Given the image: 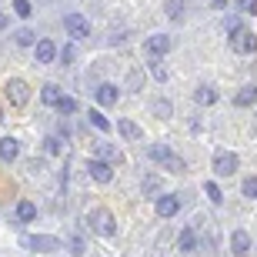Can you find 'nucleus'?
I'll return each mask as SVG.
<instances>
[{
	"label": "nucleus",
	"instance_id": "20e7f679",
	"mask_svg": "<svg viewBox=\"0 0 257 257\" xmlns=\"http://www.w3.org/2000/svg\"><path fill=\"white\" fill-rule=\"evenodd\" d=\"M4 94H7V100L14 107H24L30 100V87L24 84V80H20V77H10L7 80V87H4Z\"/></svg>",
	"mask_w": 257,
	"mask_h": 257
},
{
	"label": "nucleus",
	"instance_id": "7c9ffc66",
	"mask_svg": "<svg viewBox=\"0 0 257 257\" xmlns=\"http://www.w3.org/2000/svg\"><path fill=\"white\" fill-rule=\"evenodd\" d=\"M240 191H244V197H257V177H247L240 184Z\"/></svg>",
	"mask_w": 257,
	"mask_h": 257
},
{
	"label": "nucleus",
	"instance_id": "e433bc0d",
	"mask_svg": "<svg viewBox=\"0 0 257 257\" xmlns=\"http://www.w3.org/2000/svg\"><path fill=\"white\" fill-rule=\"evenodd\" d=\"M7 27V14H0V30Z\"/></svg>",
	"mask_w": 257,
	"mask_h": 257
},
{
	"label": "nucleus",
	"instance_id": "b1692460",
	"mask_svg": "<svg viewBox=\"0 0 257 257\" xmlns=\"http://www.w3.org/2000/svg\"><path fill=\"white\" fill-rule=\"evenodd\" d=\"M204 194L210 197V204H224V191H220V187H217L214 181H207V184H204Z\"/></svg>",
	"mask_w": 257,
	"mask_h": 257
},
{
	"label": "nucleus",
	"instance_id": "9b49d317",
	"mask_svg": "<svg viewBox=\"0 0 257 257\" xmlns=\"http://www.w3.org/2000/svg\"><path fill=\"white\" fill-rule=\"evenodd\" d=\"M87 171H90V177H94L97 184H110V181H114V167L104 164V161H90V164H87Z\"/></svg>",
	"mask_w": 257,
	"mask_h": 257
},
{
	"label": "nucleus",
	"instance_id": "a211bd4d",
	"mask_svg": "<svg viewBox=\"0 0 257 257\" xmlns=\"http://www.w3.org/2000/svg\"><path fill=\"white\" fill-rule=\"evenodd\" d=\"M177 247H181L184 254H191V250L197 247V230H194V227H184L181 230V240H177Z\"/></svg>",
	"mask_w": 257,
	"mask_h": 257
},
{
	"label": "nucleus",
	"instance_id": "2f4dec72",
	"mask_svg": "<svg viewBox=\"0 0 257 257\" xmlns=\"http://www.w3.org/2000/svg\"><path fill=\"white\" fill-rule=\"evenodd\" d=\"M240 14H257V0H237Z\"/></svg>",
	"mask_w": 257,
	"mask_h": 257
},
{
	"label": "nucleus",
	"instance_id": "4468645a",
	"mask_svg": "<svg viewBox=\"0 0 257 257\" xmlns=\"http://www.w3.org/2000/svg\"><path fill=\"white\" fill-rule=\"evenodd\" d=\"M34 54H37V64H54V57H57V47H54V40H37Z\"/></svg>",
	"mask_w": 257,
	"mask_h": 257
},
{
	"label": "nucleus",
	"instance_id": "2eb2a0df",
	"mask_svg": "<svg viewBox=\"0 0 257 257\" xmlns=\"http://www.w3.org/2000/svg\"><path fill=\"white\" fill-rule=\"evenodd\" d=\"M117 131H120V137H124V141H141V137H144V131L134 124V120H127V117H120V120H117Z\"/></svg>",
	"mask_w": 257,
	"mask_h": 257
},
{
	"label": "nucleus",
	"instance_id": "473e14b6",
	"mask_svg": "<svg viewBox=\"0 0 257 257\" xmlns=\"http://www.w3.org/2000/svg\"><path fill=\"white\" fill-rule=\"evenodd\" d=\"M224 30H227L230 37H234V34L240 30V20H237V17H227V20H224Z\"/></svg>",
	"mask_w": 257,
	"mask_h": 257
},
{
	"label": "nucleus",
	"instance_id": "f257e3e1",
	"mask_svg": "<svg viewBox=\"0 0 257 257\" xmlns=\"http://www.w3.org/2000/svg\"><path fill=\"white\" fill-rule=\"evenodd\" d=\"M151 161H157L164 167V171H174V174H181L184 171V161H181V154L177 151H171L167 144H151Z\"/></svg>",
	"mask_w": 257,
	"mask_h": 257
},
{
	"label": "nucleus",
	"instance_id": "7ed1b4c3",
	"mask_svg": "<svg viewBox=\"0 0 257 257\" xmlns=\"http://www.w3.org/2000/svg\"><path fill=\"white\" fill-rule=\"evenodd\" d=\"M24 247L37 250V254H54V250H64V244H60V237H50V234H30V237H24Z\"/></svg>",
	"mask_w": 257,
	"mask_h": 257
},
{
	"label": "nucleus",
	"instance_id": "393cba45",
	"mask_svg": "<svg viewBox=\"0 0 257 257\" xmlns=\"http://www.w3.org/2000/svg\"><path fill=\"white\" fill-rule=\"evenodd\" d=\"M194 100H200V104H214L217 100V94H214V87H197V94H194Z\"/></svg>",
	"mask_w": 257,
	"mask_h": 257
},
{
	"label": "nucleus",
	"instance_id": "f3484780",
	"mask_svg": "<svg viewBox=\"0 0 257 257\" xmlns=\"http://www.w3.org/2000/svg\"><path fill=\"white\" fill-rule=\"evenodd\" d=\"M234 104L237 107H250V104H257V87L250 84V87H240L237 94H234Z\"/></svg>",
	"mask_w": 257,
	"mask_h": 257
},
{
	"label": "nucleus",
	"instance_id": "f704fd0d",
	"mask_svg": "<svg viewBox=\"0 0 257 257\" xmlns=\"http://www.w3.org/2000/svg\"><path fill=\"white\" fill-rule=\"evenodd\" d=\"M70 254H74V257H80V254H84V240H80V237H74V240H70Z\"/></svg>",
	"mask_w": 257,
	"mask_h": 257
},
{
	"label": "nucleus",
	"instance_id": "39448f33",
	"mask_svg": "<svg viewBox=\"0 0 257 257\" xmlns=\"http://www.w3.org/2000/svg\"><path fill=\"white\" fill-rule=\"evenodd\" d=\"M64 30L74 40H84L87 34H90V20H87L84 14H64Z\"/></svg>",
	"mask_w": 257,
	"mask_h": 257
},
{
	"label": "nucleus",
	"instance_id": "423d86ee",
	"mask_svg": "<svg viewBox=\"0 0 257 257\" xmlns=\"http://www.w3.org/2000/svg\"><path fill=\"white\" fill-rule=\"evenodd\" d=\"M171 47H174V37H167V34H154V37L144 40V50L157 60H161L164 54H171Z\"/></svg>",
	"mask_w": 257,
	"mask_h": 257
},
{
	"label": "nucleus",
	"instance_id": "4be33fe9",
	"mask_svg": "<svg viewBox=\"0 0 257 257\" xmlns=\"http://www.w3.org/2000/svg\"><path fill=\"white\" fill-rule=\"evenodd\" d=\"M151 77L157 80V84H164V80L171 77V74H167V67H164V64H161L157 57H151Z\"/></svg>",
	"mask_w": 257,
	"mask_h": 257
},
{
	"label": "nucleus",
	"instance_id": "f03ea898",
	"mask_svg": "<svg viewBox=\"0 0 257 257\" xmlns=\"http://www.w3.org/2000/svg\"><path fill=\"white\" fill-rule=\"evenodd\" d=\"M87 224L100 234V237H114L117 234V220H114V214L107 207H94L90 214H87Z\"/></svg>",
	"mask_w": 257,
	"mask_h": 257
},
{
	"label": "nucleus",
	"instance_id": "a878e982",
	"mask_svg": "<svg viewBox=\"0 0 257 257\" xmlns=\"http://www.w3.org/2000/svg\"><path fill=\"white\" fill-rule=\"evenodd\" d=\"M171 20H181L184 17V0H167V10H164Z\"/></svg>",
	"mask_w": 257,
	"mask_h": 257
},
{
	"label": "nucleus",
	"instance_id": "0eeeda50",
	"mask_svg": "<svg viewBox=\"0 0 257 257\" xmlns=\"http://www.w3.org/2000/svg\"><path fill=\"white\" fill-rule=\"evenodd\" d=\"M237 154H230V151H220L217 157H214V174L217 177H230V174H237Z\"/></svg>",
	"mask_w": 257,
	"mask_h": 257
},
{
	"label": "nucleus",
	"instance_id": "9d476101",
	"mask_svg": "<svg viewBox=\"0 0 257 257\" xmlns=\"http://www.w3.org/2000/svg\"><path fill=\"white\" fill-rule=\"evenodd\" d=\"M230 254L234 257H250V234L247 230H234V234H230Z\"/></svg>",
	"mask_w": 257,
	"mask_h": 257
},
{
	"label": "nucleus",
	"instance_id": "f8f14e48",
	"mask_svg": "<svg viewBox=\"0 0 257 257\" xmlns=\"http://www.w3.org/2000/svg\"><path fill=\"white\" fill-rule=\"evenodd\" d=\"M94 97H97V104H100V107H114L117 97H120V90H117L114 84H100V87L94 90Z\"/></svg>",
	"mask_w": 257,
	"mask_h": 257
},
{
	"label": "nucleus",
	"instance_id": "ddd939ff",
	"mask_svg": "<svg viewBox=\"0 0 257 257\" xmlns=\"http://www.w3.org/2000/svg\"><path fill=\"white\" fill-rule=\"evenodd\" d=\"M94 151H97L94 161H104V164H117V161H120V151H117L114 144H107V141L94 144Z\"/></svg>",
	"mask_w": 257,
	"mask_h": 257
},
{
	"label": "nucleus",
	"instance_id": "6ab92c4d",
	"mask_svg": "<svg viewBox=\"0 0 257 257\" xmlns=\"http://www.w3.org/2000/svg\"><path fill=\"white\" fill-rule=\"evenodd\" d=\"M60 97H64V90H60L57 84H47L44 90H40V100H44L47 107H57V104H60Z\"/></svg>",
	"mask_w": 257,
	"mask_h": 257
},
{
	"label": "nucleus",
	"instance_id": "cd10ccee",
	"mask_svg": "<svg viewBox=\"0 0 257 257\" xmlns=\"http://www.w3.org/2000/svg\"><path fill=\"white\" fill-rule=\"evenodd\" d=\"M14 14H17V17H24V20H27L30 14H34V7H30V0H14Z\"/></svg>",
	"mask_w": 257,
	"mask_h": 257
},
{
	"label": "nucleus",
	"instance_id": "bb28decb",
	"mask_svg": "<svg viewBox=\"0 0 257 257\" xmlns=\"http://www.w3.org/2000/svg\"><path fill=\"white\" fill-rule=\"evenodd\" d=\"M57 110L64 117H70V114H77V100L74 97H60V104H57Z\"/></svg>",
	"mask_w": 257,
	"mask_h": 257
},
{
	"label": "nucleus",
	"instance_id": "6e6552de",
	"mask_svg": "<svg viewBox=\"0 0 257 257\" xmlns=\"http://www.w3.org/2000/svg\"><path fill=\"white\" fill-rule=\"evenodd\" d=\"M230 47H234V54H254L257 50V34H250V30L240 27L234 37H230Z\"/></svg>",
	"mask_w": 257,
	"mask_h": 257
},
{
	"label": "nucleus",
	"instance_id": "1a4fd4ad",
	"mask_svg": "<svg viewBox=\"0 0 257 257\" xmlns=\"http://www.w3.org/2000/svg\"><path fill=\"white\" fill-rule=\"evenodd\" d=\"M154 207H157V217H174V214L181 210V197H177V194H161Z\"/></svg>",
	"mask_w": 257,
	"mask_h": 257
},
{
	"label": "nucleus",
	"instance_id": "5701e85b",
	"mask_svg": "<svg viewBox=\"0 0 257 257\" xmlns=\"http://www.w3.org/2000/svg\"><path fill=\"white\" fill-rule=\"evenodd\" d=\"M87 117H90V124H94L97 127V131H110V127H114V124H110V120H107V117L104 114H100V110H90V114H87Z\"/></svg>",
	"mask_w": 257,
	"mask_h": 257
},
{
	"label": "nucleus",
	"instance_id": "c9c22d12",
	"mask_svg": "<svg viewBox=\"0 0 257 257\" xmlns=\"http://www.w3.org/2000/svg\"><path fill=\"white\" fill-rule=\"evenodd\" d=\"M210 7L214 10H227V0H210Z\"/></svg>",
	"mask_w": 257,
	"mask_h": 257
},
{
	"label": "nucleus",
	"instance_id": "c756f323",
	"mask_svg": "<svg viewBox=\"0 0 257 257\" xmlns=\"http://www.w3.org/2000/svg\"><path fill=\"white\" fill-rule=\"evenodd\" d=\"M44 144H47V154H50V157H57V154L64 151V144H60V137H47Z\"/></svg>",
	"mask_w": 257,
	"mask_h": 257
},
{
	"label": "nucleus",
	"instance_id": "aec40b11",
	"mask_svg": "<svg viewBox=\"0 0 257 257\" xmlns=\"http://www.w3.org/2000/svg\"><path fill=\"white\" fill-rule=\"evenodd\" d=\"M34 217H37V204H34V200H20V204H17V220L30 224Z\"/></svg>",
	"mask_w": 257,
	"mask_h": 257
},
{
	"label": "nucleus",
	"instance_id": "c85d7f7f",
	"mask_svg": "<svg viewBox=\"0 0 257 257\" xmlns=\"http://www.w3.org/2000/svg\"><path fill=\"white\" fill-rule=\"evenodd\" d=\"M57 54H60V60H64V64H74V60H77V47H74V44H67L64 50H57Z\"/></svg>",
	"mask_w": 257,
	"mask_h": 257
},
{
	"label": "nucleus",
	"instance_id": "72a5a7b5",
	"mask_svg": "<svg viewBox=\"0 0 257 257\" xmlns=\"http://www.w3.org/2000/svg\"><path fill=\"white\" fill-rule=\"evenodd\" d=\"M157 187H161L157 177H147V181H144V194H157Z\"/></svg>",
	"mask_w": 257,
	"mask_h": 257
},
{
	"label": "nucleus",
	"instance_id": "4c0bfd02",
	"mask_svg": "<svg viewBox=\"0 0 257 257\" xmlns=\"http://www.w3.org/2000/svg\"><path fill=\"white\" fill-rule=\"evenodd\" d=\"M0 120H7V117H4V107H0Z\"/></svg>",
	"mask_w": 257,
	"mask_h": 257
},
{
	"label": "nucleus",
	"instance_id": "412c9836",
	"mask_svg": "<svg viewBox=\"0 0 257 257\" xmlns=\"http://www.w3.org/2000/svg\"><path fill=\"white\" fill-rule=\"evenodd\" d=\"M14 40H17L20 47H37V34H34L30 27H20L17 34H14Z\"/></svg>",
	"mask_w": 257,
	"mask_h": 257
},
{
	"label": "nucleus",
	"instance_id": "dca6fc26",
	"mask_svg": "<svg viewBox=\"0 0 257 257\" xmlns=\"http://www.w3.org/2000/svg\"><path fill=\"white\" fill-rule=\"evenodd\" d=\"M0 157H4V161H17L20 157V141L17 137H4V141H0Z\"/></svg>",
	"mask_w": 257,
	"mask_h": 257
}]
</instances>
